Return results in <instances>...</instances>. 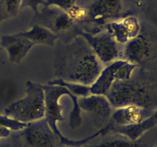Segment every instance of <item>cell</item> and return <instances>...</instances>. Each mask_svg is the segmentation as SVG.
Wrapping results in <instances>:
<instances>
[{"label": "cell", "mask_w": 157, "mask_h": 147, "mask_svg": "<svg viewBox=\"0 0 157 147\" xmlns=\"http://www.w3.org/2000/svg\"><path fill=\"white\" fill-rule=\"evenodd\" d=\"M147 51V42L142 37L131 39L124 49V55L127 58L133 61L142 59Z\"/></svg>", "instance_id": "cell-13"}, {"label": "cell", "mask_w": 157, "mask_h": 147, "mask_svg": "<svg viewBox=\"0 0 157 147\" xmlns=\"http://www.w3.org/2000/svg\"><path fill=\"white\" fill-rule=\"evenodd\" d=\"M25 96L11 103L5 109V115L22 123H32L44 119L45 94L42 84L28 80Z\"/></svg>", "instance_id": "cell-3"}, {"label": "cell", "mask_w": 157, "mask_h": 147, "mask_svg": "<svg viewBox=\"0 0 157 147\" xmlns=\"http://www.w3.org/2000/svg\"><path fill=\"white\" fill-rule=\"evenodd\" d=\"M78 104L80 110L101 120L109 119L112 113V105L105 96L90 94L78 98Z\"/></svg>", "instance_id": "cell-10"}, {"label": "cell", "mask_w": 157, "mask_h": 147, "mask_svg": "<svg viewBox=\"0 0 157 147\" xmlns=\"http://www.w3.org/2000/svg\"><path fill=\"white\" fill-rule=\"evenodd\" d=\"M35 17L37 24L45 27L57 35L68 30L74 24V19L68 12L56 7H47L36 13Z\"/></svg>", "instance_id": "cell-7"}, {"label": "cell", "mask_w": 157, "mask_h": 147, "mask_svg": "<svg viewBox=\"0 0 157 147\" xmlns=\"http://www.w3.org/2000/svg\"><path fill=\"white\" fill-rule=\"evenodd\" d=\"M121 9V0H95L87 10V18L97 24H104L116 17Z\"/></svg>", "instance_id": "cell-9"}, {"label": "cell", "mask_w": 157, "mask_h": 147, "mask_svg": "<svg viewBox=\"0 0 157 147\" xmlns=\"http://www.w3.org/2000/svg\"><path fill=\"white\" fill-rule=\"evenodd\" d=\"M48 85H58L67 88L73 95L76 96H87L90 95V86L83 85L81 83H71V82H67L61 78H56L54 80L49 81Z\"/></svg>", "instance_id": "cell-14"}, {"label": "cell", "mask_w": 157, "mask_h": 147, "mask_svg": "<svg viewBox=\"0 0 157 147\" xmlns=\"http://www.w3.org/2000/svg\"><path fill=\"white\" fill-rule=\"evenodd\" d=\"M78 36L84 39L102 64L110 63L119 56L117 43L107 32L94 35L88 32L79 31Z\"/></svg>", "instance_id": "cell-6"}, {"label": "cell", "mask_w": 157, "mask_h": 147, "mask_svg": "<svg viewBox=\"0 0 157 147\" xmlns=\"http://www.w3.org/2000/svg\"><path fill=\"white\" fill-rule=\"evenodd\" d=\"M21 35L35 44H44L48 46H54L58 39V35L39 24H34L27 31L19 32Z\"/></svg>", "instance_id": "cell-12"}, {"label": "cell", "mask_w": 157, "mask_h": 147, "mask_svg": "<svg viewBox=\"0 0 157 147\" xmlns=\"http://www.w3.org/2000/svg\"><path fill=\"white\" fill-rule=\"evenodd\" d=\"M75 0H44L46 7H56L68 12L75 6Z\"/></svg>", "instance_id": "cell-16"}, {"label": "cell", "mask_w": 157, "mask_h": 147, "mask_svg": "<svg viewBox=\"0 0 157 147\" xmlns=\"http://www.w3.org/2000/svg\"><path fill=\"white\" fill-rule=\"evenodd\" d=\"M20 135L25 147H62L61 140L52 130L45 119L29 123Z\"/></svg>", "instance_id": "cell-5"}, {"label": "cell", "mask_w": 157, "mask_h": 147, "mask_svg": "<svg viewBox=\"0 0 157 147\" xmlns=\"http://www.w3.org/2000/svg\"><path fill=\"white\" fill-rule=\"evenodd\" d=\"M139 31V23L135 17H127L106 25V32L119 43H125L136 38Z\"/></svg>", "instance_id": "cell-11"}, {"label": "cell", "mask_w": 157, "mask_h": 147, "mask_svg": "<svg viewBox=\"0 0 157 147\" xmlns=\"http://www.w3.org/2000/svg\"><path fill=\"white\" fill-rule=\"evenodd\" d=\"M62 147H73V146H68V145H63ZM78 147H82V146H78Z\"/></svg>", "instance_id": "cell-18"}, {"label": "cell", "mask_w": 157, "mask_h": 147, "mask_svg": "<svg viewBox=\"0 0 157 147\" xmlns=\"http://www.w3.org/2000/svg\"><path fill=\"white\" fill-rule=\"evenodd\" d=\"M82 147H138L133 142L128 140L115 139L108 140L93 145H83Z\"/></svg>", "instance_id": "cell-15"}, {"label": "cell", "mask_w": 157, "mask_h": 147, "mask_svg": "<svg viewBox=\"0 0 157 147\" xmlns=\"http://www.w3.org/2000/svg\"><path fill=\"white\" fill-rule=\"evenodd\" d=\"M0 44L6 49L9 61L12 63H20L26 56L34 44L21 35L20 33L3 35Z\"/></svg>", "instance_id": "cell-8"}, {"label": "cell", "mask_w": 157, "mask_h": 147, "mask_svg": "<svg viewBox=\"0 0 157 147\" xmlns=\"http://www.w3.org/2000/svg\"><path fill=\"white\" fill-rule=\"evenodd\" d=\"M44 3V0H21V10L25 7H30L35 13L39 12V6Z\"/></svg>", "instance_id": "cell-17"}, {"label": "cell", "mask_w": 157, "mask_h": 147, "mask_svg": "<svg viewBox=\"0 0 157 147\" xmlns=\"http://www.w3.org/2000/svg\"><path fill=\"white\" fill-rule=\"evenodd\" d=\"M55 73L59 78L91 86L102 70V63L80 36L55 52Z\"/></svg>", "instance_id": "cell-1"}, {"label": "cell", "mask_w": 157, "mask_h": 147, "mask_svg": "<svg viewBox=\"0 0 157 147\" xmlns=\"http://www.w3.org/2000/svg\"><path fill=\"white\" fill-rule=\"evenodd\" d=\"M42 88L45 94V116L48 125L53 131L55 134L61 140V143L66 138L61 134L60 130L57 127L56 123L62 121L63 117V108L62 105L60 103V99L64 95H67L71 99L73 108L70 115V123L69 124L73 129L79 127L82 123L81 119V110L78 104V97L73 95L67 88L58 85H42ZM63 145V144H62Z\"/></svg>", "instance_id": "cell-2"}, {"label": "cell", "mask_w": 157, "mask_h": 147, "mask_svg": "<svg viewBox=\"0 0 157 147\" xmlns=\"http://www.w3.org/2000/svg\"><path fill=\"white\" fill-rule=\"evenodd\" d=\"M133 66L126 61H112L102 69L90 86V94L105 96L117 81L126 80L129 78Z\"/></svg>", "instance_id": "cell-4"}]
</instances>
